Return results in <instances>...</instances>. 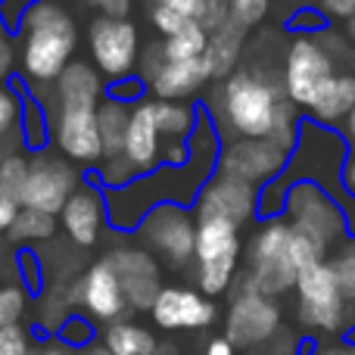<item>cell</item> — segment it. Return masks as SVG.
Wrapping results in <instances>:
<instances>
[{
    "label": "cell",
    "mask_w": 355,
    "mask_h": 355,
    "mask_svg": "<svg viewBox=\"0 0 355 355\" xmlns=\"http://www.w3.org/2000/svg\"><path fill=\"white\" fill-rule=\"evenodd\" d=\"M56 85L53 141L60 153L72 162H100L103 144L97 131V110L103 103V75L91 62H69Z\"/></svg>",
    "instance_id": "1"
},
{
    "label": "cell",
    "mask_w": 355,
    "mask_h": 355,
    "mask_svg": "<svg viewBox=\"0 0 355 355\" xmlns=\"http://www.w3.org/2000/svg\"><path fill=\"white\" fill-rule=\"evenodd\" d=\"M327 246L300 234L284 215L265 218V225L252 234L246 250L243 281L265 296H284L296 287V277L306 265L324 262Z\"/></svg>",
    "instance_id": "2"
},
{
    "label": "cell",
    "mask_w": 355,
    "mask_h": 355,
    "mask_svg": "<svg viewBox=\"0 0 355 355\" xmlns=\"http://www.w3.org/2000/svg\"><path fill=\"white\" fill-rule=\"evenodd\" d=\"M284 100V81L275 78L268 69H237L218 85L209 116L218 135H227L231 141L271 137Z\"/></svg>",
    "instance_id": "3"
},
{
    "label": "cell",
    "mask_w": 355,
    "mask_h": 355,
    "mask_svg": "<svg viewBox=\"0 0 355 355\" xmlns=\"http://www.w3.org/2000/svg\"><path fill=\"white\" fill-rule=\"evenodd\" d=\"M78 25L60 0H37L19 25L22 75L35 85H50L75 62Z\"/></svg>",
    "instance_id": "4"
},
{
    "label": "cell",
    "mask_w": 355,
    "mask_h": 355,
    "mask_svg": "<svg viewBox=\"0 0 355 355\" xmlns=\"http://www.w3.org/2000/svg\"><path fill=\"white\" fill-rule=\"evenodd\" d=\"M240 227L221 218H196V252L193 277L196 290L206 296H221L237 281L240 268Z\"/></svg>",
    "instance_id": "5"
},
{
    "label": "cell",
    "mask_w": 355,
    "mask_h": 355,
    "mask_svg": "<svg viewBox=\"0 0 355 355\" xmlns=\"http://www.w3.org/2000/svg\"><path fill=\"white\" fill-rule=\"evenodd\" d=\"M284 218L296 227L300 234L318 240L321 246H337L343 237H349V221L334 193H327L315 181H296L287 190L284 202Z\"/></svg>",
    "instance_id": "6"
},
{
    "label": "cell",
    "mask_w": 355,
    "mask_h": 355,
    "mask_svg": "<svg viewBox=\"0 0 355 355\" xmlns=\"http://www.w3.org/2000/svg\"><path fill=\"white\" fill-rule=\"evenodd\" d=\"M141 246L159 256L172 268L193 265L196 252V215L181 202H159L137 225Z\"/></svg>",
    "instance_id": "7"
},
{
    "label": "cell",
    "mask_w": 355,
    "mask_h": 355,
    "mask_svg": "<svg viewBox=\"0 0 355 355\" xmlns=\"http://www.w3.org/2000/svg\"><path fill=\"white\" fill-rule=\"evenodd\" d=\"M296 315L300 324L318 334H337L346 324V296L331 262H312L296 277Z\"/></svg>",
    "instance_id": "8"
},
{
    "label": "cell",
    "mask_w": 355,
    "mask_h": 355,
    "mask_svg": "<svg viewBox=\"0 0 355 355\" xmlns=\"http://www.w3.org/2000/svg\"><path fill=\"white\" fill-rule=\"evenodd\" d=\"M281 321L284 312L275 296H265L252 290L246 281H240L225 315V337L237 349H259V346H268L277 340Z\"/></svg>",
    "instance_id": "9"
},
{
    "label": "cell",
    "mask_w": 355,
    "mask_h": 355,
    "mask_svg": "<svg viewBox=\"0 0 355 355\" xmlns=\"http://www.w3.org/2000/svg\"><path fill=\"white\" fill-rule=\"evenodd\" d=\"M87 50H91L94 69L103 78L119 81L135 75L141 62V35L128 19L94 16V22L87 25Z\"/></svg>",
    "instance_id": "10"
},
{
    "label": "cell",
    "mask_w": 355,
    "mask_h": 355,
    "mask_svg": "<svg viewBox=\"0 0 355 355\" xmlns=\"http://www.w3.org/2000/svg\"><path fill=\"white\" fill-rule=\"evenodd\" d=\"M334 72H340L334 56L324 50V44L318 41V35H296L290 41L287 53H284V94L290 103L309 110V103L315 100L318 87L331 78Z\"/></svg>",
    "instance_id": "11"
},
{
    "label": "cell",
    "mask_w": 355,
    "mask_h": 355,
    "mask_svg": "<svg viewBox=\"0 0 355 355\" xmlns=\"http://www.w3.org/2000/svg\"><path fill=\"white\" fill-rule=\"evenodd\" d=\"M287 162L290 150L271 141V137H237V141H227L221 147L215 172L240 178V181L262 190L265 184H271L287 168Z\"/></svg>",
    "instance_id": "12"
},
{
    "label": "cell",
    "mask_w": 355,
    "mask_h": 355,
    "mask_svg": "<svg viewBox=\"0 0 355 355\" xmlns=\"http://www.w3.org/2000/svg\"><path fill=\"white\" fill-rule=\"evenodd\" d=\"M141 78L156 100H190L209 78L206 62L200 60H166L159 44L141 53Z\"/></svg>",
    "instance_id": "13"
},
{
    "label": "cell",
    "mask_w": 355,
    "mask_h": 355,
    "mask_svg": "<svg viewBox=\"0 0 355 355\" xmlns=\"http://www.w3.org/2000/svg\"><path fill=\"white\" fill-rule=\"evenodd\" d=\"M193 215L196 218H221L243 227L259 215V187L240 181V178L215 172L202 184L193 202Z\"/></svg>",
    "instance_id": "14"
},
{
    "label": "cell",
    "mask_w": 355,
    "mask_h": 355,
    "mask_svg": "<svg viewBox=\"0 0 355 355\" xmlns=\"http://www.w3.org/2000/svg\"><path fill=\"white\" fill-rule=\"evenodd\" d=\"M78 175L60 156H35L28 162V181H25L22 206L37 209L47 215H60L62 206L69 202V196L78 190Z\"/></svg>",
    "instance_id": "15"
},
{
    "label": "cell",
    "mask_w": 355,
    "mask_h": 355,
    "mask_svg": "<svg viewBox=\"0 0 355 355\" xmlns=\"http://www.w3.org/2000/svg\"><path fill=\"white\" fill-rule=\"evenodd\" d=\"M106 262L116 271L131 312H150L162 290V271L153 252H147L144 246H119L106 256Z\"/></svg>",
    "instance_id": "16"
},
{
    "label": "cell",
    "mask_w": 355,
    "mask_h": 355,
    "mask_svg": "<svg viewBox=\"0 0 355 355\" xmlns=\"http://www.w3.org/2000/svg\"><path fill=\"white\" fill-rule=\"evenodd\" d=\"M150 318L159 331H206L212 327V321L218 318V309H215L212 296H206L202 290L193 287H162L156 296L153 309H150Z\"/></svg>",
    "instance_id": "17"
},
{
    "label": "cell",
    "mask_w": 355,
    "mask_h": 355,
    "mask_svg": "<svg viewBox=\"0 0 355 355\" xmlns=\"http://www.w3.org/2000/svg\"><path fill=\"white\" fill-rule=\"evenodd\" d=\"M75 302L81 306V312L87 318L100 321V324H116V321L125 318V312H131L128 300L122 293V284H119L116 271L106 259L94 262L81 275V281L75 284Z\"/></svg>",
    "instance_id": "18"
},
{
    "label": "cell",
    "mask_w": 355,
    "mask_h": 355,
    "mask_svg": "<svg viewBox=\"0 0 355 355\" xmlns=\"http://www.w3.org/2000/svg\"><path fill=\"white\" fill-rule=\"evenodd\" d=\"M110 221V206H106V193L91 184H78L69 202L60 212V225L69 234V240L78 246H94L103 237V227Z\"/></svg>",
    "instance_id": "19"
},
{
    "label": "cell",
    "mask_w": 355,
    "mask_h": 355,
    "mask_svg": "<svg viewBox=\"0 0 355 355\" xmlns=\"http://www.w3.org/2000/svg\"><path fill=\"white\" fill-rule=\"evenodd\" d=\"M355 110V72H334L318 87L315 100L309 103V119L318 125L337 128L346 122V116Z\"/></svg>",
    "instance_id": "20"
},
{
    "label": "cell",
    "mask_w": 355,
    "mask_h": 355,
    "mask_svg": "<svg viewBox=\"0 0 355 355\" xmlns=\"http://www.w3.org/2000/svg\"><path fill=\"white\" fill-rule=\"evenodd\" d=\"M243 37H246V28H240L234 19H227L225 25L209 31V44H206V53H202L209 78L225 81L231 72H237V60L243 53Z\"/></svg>",
    "instance_id": "21"
},
{
    "label": "cell",
    "mask_w": 355,
    "mask_h": 355,
    "mask_svg": "<svg viewBox=\"0 0 355 355\" xmlns=\"http://www.w3.org/2000/svg\"><path fill=\"white\" fill-rule=\"evenodd\" d=\"M103 349L110 355H156L159 352V340H156V334L150 327L122 318L116 324H106Z\"/></svg>",
    "instance_id": "22"
},
{
    "label": "cell",
    "mask_w": 355,
    "mask_h": 355,
    "mask_svg": "<svg viewBox=\"0 0 355 355\" xmlns=\"http://www.w3.org/2000/svg\"><path fill=\"white\" fill-rule=\"evenodd\" d=\"M128 119H131V110L119 100H110L106 97L97 110V131H100V144H103V159H119L122 156V144H125V135H128Z\"/></svg>",
    "instance_id": "23"
},
{
    "label": "cell",
    "mask_w": 355,
    "mask_h": 355,
    "mask_svg": "<svg viewBox=\"0 0 355 355\" xmlns=\"http://www.w3.org/2000/svg\"><path fill=\"white\" fill-rule=\"evenodd\" d=\"M206 44H209V31L200 22H187L175 35L162 37L159 50L166 60H200L206 53Z\"/></svg>",
    "instance_id": "24"
},
{
    "label": "cell",
    "mask_w": 355,
    "mask_h": 355,
    "mask_svg": "<svg viewBox=\"0 0 355 355\" xmlns=\"http://www.w3.org/2000/svg\"><path fill=\"white\" fill-rule=\"evenodd\" d=\"M6 234H10L12 243H41V240H50L56 234V215L19 206L16 218H12Z\"/></svg>",
    "instance_id": "25"
},
{
    "label": "cell",
    "mask_w": 355,
    "mask_h": 355,
    "mask_svg": "<svg viewBox=\"0 0 355 355\" xmlns=\"http://www.w3.org/2000/svg\"><path fill=\"white\" fill-rule=\"evenodd\" d=\"M28 162L19 153H6L0 159V200H10L16 206H22L25 181H28Z\"/></svg>",
    "instance_id": "26"
},
{
    "label": "cell",
    "mask_w": 355,
    "mask_h": 355,
    "mask_svg": "<svg viewBox=\"0 0 355 355\" xmlns=\"http://www.w3.org/2000/svg\"><path fill=\"white\" fill-rule=\"evenodd\" d=\"M327 262H331L334 275H337V284H340V290H343L346 302H355V234L340 240Z\"/></svg>",
    "instance_id": "27"
},
{
    "label": "cell",
    "mask_w": 355,
    "mask_h": 355,
    "mask_svg": "<svg viewBox=\"0 0 355 355\" xmlns=\"http://www.w3.org/2000/svg\"><path fill=\"white\" fill-rule=\"evenodd\" d=\"M25 312H28V296L16 284H3L0 287V327L22 324Z\"/></svg>",
    "instance_id": "28"
},
{
    "label": "cell",
    "mask_w": 355,
    "mask_h": 355,
    "mask_svg": "<svg viewBox=\"0 0 355 355\" xmlns=\"http://www.w3.org/2000/svg\"><path fill=\"white\" fill-rule=\"evenodd\" d=\"M19 125H22V100H19L16 87L0 85V144L10 135H16Z\"/></svg>",
    "instance_id": "29"
},
{
    "label": "cell",
    "mask_w": 355,
    "mask_h": 355,
    "mask_svg": "<svg viewBox=\"0 0 355 355\" xmlns=\"http://www.w3.org/2000/svg\"><path fill=\"white\" fill-rule=\"evenodd\" d=\"M231 19L240 28H256L271 10V0H227Z\"/></svg>",
    "instance_id": "30"
},
{
    "label": "cell",
    "mask_w": 355,
    "mask_h": 355,
    "mask_svg": "<svg viewBox=\"0 0 355 355\" xmlns=\"http://www.w3.org/2000/svg\"><path fill=\"white\" fill-rule=\"evenodd\" d=\"M47 116L41 112V106L35 103H25L22 100V137L31 144V147H41L44 141H47Z\"/></svg>",
    "instance_id": "31"
},
{
    "label": "cell",
    "mask_w": 355,
    "mask_h": 355,
    "mask_svg": "<svg viewBox=\"0 0 355 355\" xmlns=\"http://www.w3.org/2000/svg\"><path fill=\"white\" fill-rule=\"evenodd\" d=\"M290 28L296 31V35H318V31L331 28V22H327V16L318 10L315 3H306L302 10H296L293 16H290Z\"/></svg>",
    "instance_id": "32"
},
{
    "label": "cell",
    "mask_w": 355,
    "mask_h": 355,
    "mask_svg": "<svg viewBox=\"0 0 355 355\" xmlns=\"http://www.w3.org/2000/svg\"><path fill=\"white\" fill-rule=\"evenodd\" d=\"M91 337H94V321L91 318H81V315H72L66 324L60 327V340L72 349H81V346H91Z\"/></svg>",
    "instance_id": "33"
},
{
    "label": "cell",
    "mask_w": 355,
    "mask_h": 355,
    "mask_svg": "<svg viewBox=\"0 0 355 355\" xmlns=\"http://www.w3.org/2000/svg\"><path fill=\"white\" fill-rule=\"evenodd\" d=\"M31 334L22 324L0 327V355H28L31 352Z\"/></svg>",
    "instance_id": "34"
},
{
    "label": "cell",
    "mask_w": 355,
    "mask_h": 355,
    "mask_svg": "<svg viewBox=\"0 0 355 355\" xmlns=\"http://www.w3.org/2000/svg\"><path fill=\"white\" fill-rule=\"evenodd\" d=\"M144 78L141 75H128V78H119V81H110V87H106V94H110V100H119V103H137V100H144Z\"/></svg>",
    "instance_id": "35"
},
{
    "label": "cell",
    "mask_w": 355,
    "mask_h": 355,
    "mask_svg": "<svg viewBox=\"0 0 355 355\" xmlns=\"http://www.w3.org/2000/svg\"><path fill=\"white\" fill-rule=\"evenodd\" d=\"M35 3L37 0H0V22H3L10 31H19L25 12H28Z\"/></svg>",
    "instance_id": "36"
},
{
    "label": "cell",
    "mask_w": 355,
    "mask_h": 355,
    "mask_svg": "<svg viewBox=\"0 0 355 355\" xmlns=\"http://www.w3.org/2000/svg\"><path fill=\"white\" fill-rule=\"evenodd\" d=\"M187 22H193V19H184V16H178V12L166 10V6H156V3H153V25H156V31H159L162 37L175 35V31L184 28Z\"/></svg>",
    "instance_id": "37"
},
{
    "label": "cell",
    "mask_w": 355,
    "mask_h": 355,
    "mask_svg": "<svg viewBox=\"0 0 355 355\" xmlns=\"http://www.w3.org/2000/svg\"><path fill=\"white\" fill-rule=\"evenodd\" d=\"M321 12L327 16V22H334V19H340V22H349V19L355 16V0H318Z\"/></svg>",
    "instance_id": "38"
},
{
    "label": "cell",
    "mask_w": 355,
    "mask_h": 355,
    "mask_svg": "<svg viewBox=\"0 0 355 355\" xmlns=\"http://www.w3.org/2000/svg\"><path fill=\"white\" fill-rule=\"evenodd\" d=\"M12 56H16V50H12L10 28L0 22V85H6V75H10V69H12Z\"/></svg>",
    "instance_id": "39"
},
{
    "label": "cell",
    "mask_w": 355,
    "mask_h": 355,
    "mask_svg": "<svg viewBox=\"0 0 355 355\" xmlns=\"http://www.w3.org/2000/svg\"><path fill=\"white\" fill-rule=\"evenodd\" d=\"M156 6H166V10H172L178 12V16H184V19H200V12H202V0H156Z\"/></svg>",
    "instance_id": "40"
},
{
    "label": "cell",
    "mask_w": 355,
    "mask_h": 355,
    "mask_svg": "<svg viewBox=\"0 0 355 355\" xmlns=\"http://www.w3.org/2000/svg\"><path fill=\"white\" fill-rule=\"evenodd\" d=\"M81 3L94 6L100 16H119V19H125V12L131 10V0H81Z\"/></svg>",
    "instance_id": "41"
},
{
    "label": "cell",
    "mask_w": 355,
    "mask_h": 355,
    "mask_svg": "<svg viewBox=\"0 0 355 355\" xmlns=\"http://www.w3.org/2000/svg\"><path fill=\"white\" fill-rule=\"evenodd\" d=\"M309 355H355V340H340V343H318L309 349Z\"/></svg>",
    "instance_id": "42"
},
{
    "label": "cell",
    "mask_w": 355,
    "mask_h": 355,
    "mask_svg": "<svg viewBox=\"0 0 355 355\" xmlns=\"http://www.w3.org/2000/svg\"><path fill=\"white\" fill-rule=\"evenodd\" d=\"M28 355H75L72 346H66L62 340H44V343H35Z\"/></svg>",
    "instance_id": "43"
},
{
    "label": "cell",
    "mask_w": 355,
    "mask_h": 355,
    "mask_svg": "<svg viewBox=\"0 0 355 355\" xmlns=\"http://www.w3.org/2000/svg\"><path fill=\"white\" fill-rule=\"evenodd\" d=\"M343 193L355 200V147H349V156H346L343 166Z\"/></svg>",
    "instance_id": "44"
},
{
    "label": "cell",
    "mask_w": 355,
    "mask_h": 355,
    "mask_svg": "<svg viewBox=\"0 0 355 355\" xmlns=\"http://www.w3.org/2000/svg\"><path fill=\"white\" fill-rule=\"evenodd\" d=\"M202 355H237V346L227 337H212L206 343V349H202Z\"/></svg>",
    "instance_id": "45"
},
{
    "label": "cell",
    "mask_w": 355,
    "mask_h": 355,
    "mask_svg": "<svg viewBox=\"0 0 355 355\" xmlns=\"http://www.w3.org/2000/svg\"><path fill=\"white\" fill-rule=\"evenodd\" d=\"M16 212H19V206H16V202H10V200H0V234H6V231H10V225H12V218H16Z\"/></svg>",
    "instance_id": "46"
},
{
    "label": "cell",
    "mask_w": 355,
    "mask_h": 355,
    "mask_svg": "<svg viewBox=\"0 0 355 355\" xmlns=\"http://www.w3.org/2000/svg\"><path fill=\"white\" fill-rule=\"evenodd\" d=\"M343 137H346L349 147H355V110L346 116V122H343Z\"/></svg>",
    "instance_id": "47"
},
{
    "label": "cell",
    "mask_w": 355,
    "mask_h": 355,
    "mask_svg": "<svg viewBox=\"0 0 355 355\" xmlns=\"http://www.w3.org/2000/svg\"><path fill=\"white\" fill-rule=\"evenodd\" d=\"M346 37H349V44H352V50H355V16L346 22Z\"/></svg>",
    "instance_id": "48"
},
{
    "label": "cell",
    "mask_w": 355,
    "mask_h": 355,
    "mask_svg": "<svg viewBox=\"0 0 355 355\" xmlns=\"http://www.w3.org/2000/svg\"><path fill=\"white\" fill-rule=\"evenodd\" d=\"M85 355H110V352H106L103 346H94V343H91V346L85 349Z\"/></svg>",
    "instance_id": "49"
},
{
    "label": "cell",
    "mask_w": 355,
    "mask_h": 355,
    "mask_svg": "<svg viewBox=\"0 0 355 355\" xmlns=\"http://www.w3.org/2000/svg\"><path fill=\"white\" fill-rule=\"evenodd\" d=\"M306 3H318V0H306Z\"/></svg>",
    "instance_id": "50"
},
{
    "label": "cell",
    "mask_w": 355,
    "mask_h": 355,
    "mask_svg": "<svg viewBox=\"0 0 355 355\" xmlns=\"http://www.w3.org/2000/svg\"><path fill=\"white\" fill-rule=\"evenodd\" d=\"M268 355H275V352H268Z\"/></svg>",
    "instance_id": "51"
}]
</instances>
